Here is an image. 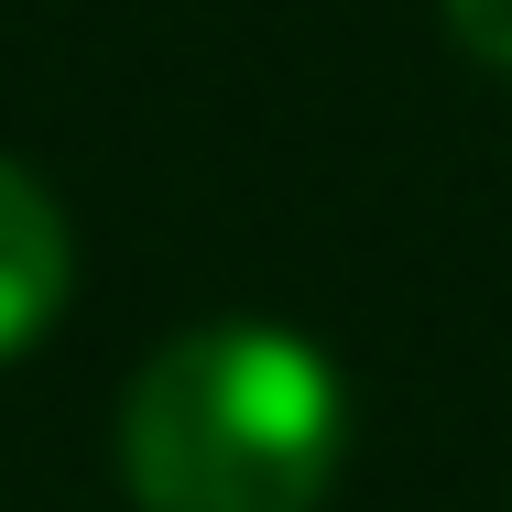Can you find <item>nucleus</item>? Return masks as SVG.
Instances as JSON below:
<instances>
[{
    "instance_id": "obj_1",
    "label": "nucleus",
    "mask_w": 512,
    "mask_h": 512,
    "mask_svg": "<svg viewBox=\"0 0 512 512\" xmlns=\"http://www.w3.org/2000/svg\"><path fill=\"white\" fill-rule=\"evenodd\" d=\"M349 458V382L284 316H207L120 393V480L142 512H316Z\"/></svg>"
},
{
    "instance_id": "obj_3",
    "label": "nucleus",
    "mask_w": 512,
    "mask_h": 512,
    "mask_svg": "<svg viewBox=\"0 0 512 512\" xmlns=\"http://www.w3.org/2000/svg\"><path fill=\"white\" fill-rule=\"evenodd\" d=\"M436 11H447V33H458V55H469V66L512 77V0H436Z\"/></svg>"
},
{
    "instance_id": "obj_2",
    "label": "nucleus",
    "mask_w": 512,
    "mask_h": 512,
    "mask_svg": "<svg viewBox=\"0 0 512 512\" xmlns=\"http://www.w3.org/2000/svg\"><path fill=\"white\" fill-rule=\"evenodd\" d=\"M66 306H77V229L33 164L0 153V360L44 349Z\"/></svg>"
}]
</instances>
